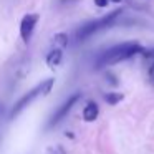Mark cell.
I'll return each mask as SVG.
<instances>
[{
	"label": "cell",
	"mask_w": 154,
	"mask_h": 154,
	"mask_svg": "<svg viewBox=\"0 0 154 154\" xmlns=\"http://www.w3.org/2000/svg\"><path fill=\"white\" fill-rule=\"evenodd\" d=\"M38 18L40 15L38 14H27L20 22V37L23 40L25 45L30 43L32 37H33V32H35V27L38 23Z\"/></svg>",
	"instance_id": "obj_4"
},
{
	"label": "cell",
	"mask_w": 154,
	"mask_h": 154,
	"mask_svg": "<svg viewBox=\"0 0 154 154\" xmlns=\"http://www.w3.org/2000/svg\"><path fill=\"white\" fill-rule=\"evenodd\" d=\"M51 45H53V48H58V50L68 47V35L66 33H57L51 38Z\"/></svg>",
	"instance_id": "obj_8"
},
{
	"label": "cell",
	"mask_w": 154,
	"mask_h": 154,
	"mask_svg": "<svg viewBox=\"0 0 154 154\" xmlns=\"http://www.w3.org/2000/svg\"><path fill=\"white\" fill-rule=\"evenodd\" d=\"M121 14H123V8H116L114 12H109L108 15H104V17H101V18L86 22L83 27H80L76 30V42H83V40H86V38H90L91 35L98 33V32L113 27L118 22V18L121 17Z\"/></svg>",
	"instance_id": "obj_2"
},
{
	"label": "cell",
	"mask_w": 154,
	"mask_h": 154,
	"mask_svg": "<svg viewBox=\"0 0 154 154\" xmlns=\"http://www.w3.org/2000/svg\"><path fill=\"white\" fill-rule=\"evenodd\" d=\"M48 152H50V154H66V152H65V149H63L61 146H55V147H51V149L48 151Z\"/></svg>",
	"instance_id": "obj_10"
},
{
	"label": "cell",
	"mask_w": 154,
	"mask_h": 154,
	"mask_svg": "<svg viewBox=\"0 0 154 154\" xmlns=\"http://www.w3.org/2000/svg\"><path fill=\"white\" fill-rule=\"evenodd\" d=\"M141 51H143V45H139L137 42H124V43H118V45H114V47L108 48L104 53H101V57L98 58V61H96V68L121 63V61L128 60V58L141 53Z\"/></svg>",
	"instance_id": "obj_1"
},
{
	"label": "cell",
	"mask_w": 154,
	"mask_h": 154,
	"mask_svg": "<svg viewBox=\"0 0 154 154\" xmlns=\"http://www.w3.org/2000/svg\"><path fill=\"white\" fill-rule=\"evenodd\" d=\"M80 96H81L80 93H75V94H71V96L68 98V100L65 101V103L61 104V106L58 108L57 111H55V114L51 116L50 123H48V128H53V126H57V124L60 123V121L63 119V118H65V116H66V114L71 111V108H73L75 104L78 103V100H80Z\"/></svg>",
	"instance_id": "obj_5"
},
{
	"label": "cell",
	"mask_w": 154,
	"mask_h": 154,
	"mask_svg": "<svg viewBox=\"0 0 154 154\" xmlns=\"http://www.w3.org/2000/svg\"><path fill=\"white\" fill-rule=\"evenodd\" d=\"M98 114H100V106H98L94 101H88L85 109H83V119L86 121V123H93L98 118Z\"/></svg>",
	"instance_id": "obj_6"
},
{
	"label": "cell",
	"mask_w": 154,
	"mask_h": 154,
	"mask_svg": "<svg viewBox=\"0 0 154 154\" xmlns=\"http://www.w3.org/2000/svg\"><path fill=\"white\" fill-rule=\"evenodd\" d=\"M94 5H98V7H106L108 0H94Z\"/></svg>",
	"instance_id": "obj_11"
},
{
	"label": "cell",
	"mask_w": 154,
	"mask_h": 154,
	"mask_svg": "<svg viewBox=\"0 0 154 154\" xmlns=\"http://www.w3.org/2000/svg\"><path fill=\"white\" fill-rule=\"evenodd\" d=\"M53 85H55V78H48V80L38 83L35 88H32V90L28 91V93H25L22 98H18V101L14 104V108H12L10 118H17L18 114H20L30 103H33L38 96H45V94H48L51 91V88H53Z\"/></svg>",
	"instance_id": "obj_3"
},
{
	"label": "cell",
	"mask_w": 154,
	"mask_h": 154,
	"mask_svg": "<svg viewBox=\"0 0 154 154\" xmlns=\"http://www.w3.org/2000/svg\"><path fill=\"white\" fill-rule=\"evenodd\" d=\"M123 94L121 93H106L104 94V101H106L108 104H111V106H113V104H118V103H121V101H123Z\"/></svg>",
	"instance_id": "obj_9"
},
{
	"label": "cell",
	"mask_w": 154,
	"mask_h": 154,
	"mask_svg": "<svg viewBox=\"0 0 154 154\" xmlns=\"http://www.w3.org/2000/svg\"><path fill=\"white\" fill-rule=\"evenodd\" d=\"M61 61H63V51L58 50V48H53V50L47 55V65L50 68H57Z\"/></svg>",
	"instance_id": "obj_7"
},
{
	"label": "cell",
	"mask_w": 154,
	"mask_h": 154,
	"mask_svg": "<svg viewBox=\"0 0 154 154\" xmlns=\"http://www.w3.org/2000/svg\"><path fill=\"white\" fill-rule=\"evenodd\" d=\"M108 2H113V4H121L123 0H108Z\"/></svg>",
	"instance_id": "obj_13"
},
{
	"label": "cell",
	"mask_w": 154,
	"mask_h": 154,
	"mask_svg": "<svg viewBox=\"0 0 154 154\" xmlns=\"http://www.w3.org/2000/svg\"><path fill=\"white\" fill-rule=\"evenodd\" d=\"M149 80H151V83L154 85V63L151 65V68H149Z\"/></svg>",
	"instance_id": "obj_12"
}]
</instances>
